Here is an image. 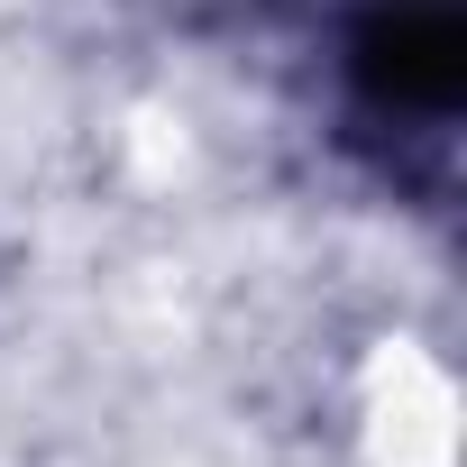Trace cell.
Here are the masks:
<instances>
[{
    "label": "cell",
    "instance_id": "cell-1",
    "mask_svg": "<svg viewBox=\"0 0 467 467\" xmlns=\"http://www.w3.org/2000/svg\"><path fill=\"white\" fill-rule=\"evenodd\" d=\"M458 65H467L458 0H339L330 10L339 119L385 165V183L440 192L458 129Z\"/></svg>",
    "mask_w": 467,
    "mask_h": 467
}]
</instances>
